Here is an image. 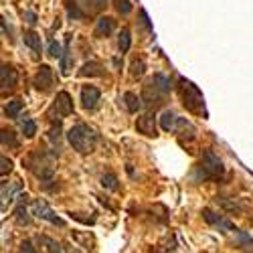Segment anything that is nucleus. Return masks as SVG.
Masks as SVG:
<instances>
[{
	"mask_svg": "<svg viewBox=\"0 0 253 253\" xmlns=\"http://www.w3.org/2000/svg\"><path fill=\"white\" fill-rule=\"evenodd\" d=\"M251 225H253V217H251Z\"/></svg>",
	"mask_w": 253,
	"mask_h": 253,
	"instance_id": "nucleus-36",
	"label": "nucleus"
},
{
	"mask_svg": "<svg viewBox=\"0 0 253 253\" xmlns=\"http://www.w3.org/2000/svg\"><path fill=\"white\" fill-rule=\"evenodd\" d=\"M20 130H23V134L27 138H33L37 134V122L31 120V118H25L23 122H20Z\"/></svg>",
	"mask_w": 253,
	"mask_h": 253,
	"instance_id": "nucleus-23",
	"label": "nucleus"
},
{
	"mask_svg": "<svg viewBox=\"0 0 253 253\" xmlns=\"http://www.w3.org/2000/svg\"><path fill=\"white\" fill-rule=\"evenodd\" d=\"M43 243L47 245V249H49V253H63V249H61V245L55 241V239H49V237H43Z\"/></svg>",
	"mask_w": 253,
	"mask_h": 253,
	"instance_id": "nucleus-29",
	"label": "nucleus"
},
{
	"mask_svg": "<svg viewBox=\"0 0 253 253\" xmlns=\"http://www.w3.org/2000/svg\"><path fill=\"white\" fill-rule=\"evenodd\" d=\"M132 47V37H130V31L128 29H122L120 37H118V49L120 53H128Z\"/></svg>",
	"mask_w": 253,
	"mask_h": 253,
	"instance_id": "nucleus-19",
	"label": "nucleus"
},
{
	"mask_svg": "<svg viewBox=\"0 0 253 253\" xmlns=\"http://www.w3.org/2000/svg\"><path fill=\"white\" fill-rule=\"evenodd\" d=\"M69 53H71V35L65 43V51H63V57H61V71L67 73L69 71Z\"/></svg>",
	"mask_w": 253,
	"mask_h": 253,
	"instance_id": "nucleus-24",
	"label": "nucleus"
},
{
	"mask_svg": "<svg viewBox=\"0 0 253 253\" xmlns=\"http://www.w3.org/2000/svg\"><path fill=\"white\" fill-rule=\"evenodd\" d=\"M136 130L144 136H156V120H154V114H144L142 118H138L136 122Z\"/></svg>",
	"mask_w": 253,
	"mask_h": 253,
	"instance_id": "nucleus-11",
	"label": "nucleus"
},
{
	"mask_svg": "<svg viewBox=\"0 0 253 253\" xmlns=\"http://www.w3.org/2000/svg\"><path fill=\"white\" fill-rule=\"evenodd\" d=\"M67 140L73 146V150H77L79 154H89L95 148V142L99 140V136L93 128H89L87 124L79 122L67 132Z\"/></svg>",
	"mask_w": 253,
	"mask_h": 253,
	"instance_id": "nucleus-1",
	"label": "nucleus"
},
{
	"mask_svg": "<svg viewBox=\"0 0 253 253\" xmlns=\"http://www.w3.org/2000/svg\"><path fill=\"white\" fill-rule=\"evenodd\" d=\"M23 16L27 18V23H29V25H35V23H37V14H35V12H29V10H27Z\"/></svg>",
	"mask_w": 253,
	"mask_h": 253,
	"instance_id": "nucleus-34",
	"label": "nucleus"
},
{
	"mask_svg": "<svg viewBox=\"0 0 253 253\" xmlns=\"http://www.w3.org/2000/svg\"><path fill=\"white\" fill-rule=\"evenodd\" d=\"M33 215H37L39 219H43V221H49L51 225H59V227L65 225V221H63L61 217H57L53 213V209L45 201H33Z\"/></svg>",
	"mask_w": 253,
	"mask_h": 253,
	"instance_id": "nucleus-6",
	"label": "nucleus"
},
{
	"mask_svg": "<svg viewBox=\"0 0 253 253\" xmlns=\"http://www.w3.org/2000/svg\"><path fill=\"white\" fill-rule=\"evenodd\" d=\"M91 2H93V8H103L105 6V2H108V0H91Z\"/></svg>",
	"mask_w": 253,
	"mask_h": 253,
	"instance_id": "nucleus-35",
	"label": "nucleus"
},
{
	"mask_svg": "<svg viewBox=\"0 0 253 253\" xmlns=\"http://www.w3.org/2000/svg\"><path fill=\"white\" fill-rule=\"evenodd\" d=\"M114 4H116V10L120 14H124V16L132 12V2L130 0H114Z\"/></svg>",
	"mask_w": 253,
	"mask_h": 253,
	"instance_id": "nucleus-26",
	"label": "nucleus"
},
{
	"mask_svg": "<svg viewBox=\"0 0 253 253\" xmlns=\"http://www.w3.org/2000/svg\"><path fill=\"white\" fill-rule=\"evenodd\" d=\"M55 114H57V118H67V116L73 114V99H71V95L67 91H59L57 93L49 116H55Z\"/></svg>",
	"mask_w": 253,
	"mask_h": 253,
	"instance_id": "nucleus-4",
	"label": "nucleus"
},
{
	"mask_svg": "<svg viewBox=\"0 0 253 253\" xmlns=\"http://www.w3.org/2000/svg\"><path fill=\"white\" fill-rule=\"evenodd\" d=\"M0 162H2V168H0V172H2V176H6V172L12 170V160L6 158V156H2V158H0Z\"/></svg>",
	"mask_w": 253,
	"mask_h": 253,
	"instance_id": "nucleus-32",
	"label": "nucleus"
},
{
	"mask_svg": "<svg viewBox=\"0 0 253 253\" xmlns=\"http://www.w3.org/2000/svg\"><path fill=\"white\" fill-rule=\"evenodd\" d=\"M20 188H23V184H20V180H16V182L12 184V188H6V184H2V207H6V203H8V205L12 203L14 193H18Z\"/></svg>",
	"mask_w": 253,
	"mask_h": 253,
	"instance_id": "nucleus-20",
	"label": "nucleus"
},
{
	"mask_svg": "<svg viewBox=\"0 0 253 253\" xmlns=\"http://www.w3.org/2000/svg\"><path fill=\"white\" fill-rule=\"evenodd\" d=\"M99 101H101V93H99L97 87H93V85H85V87L81 89V105H83V110H85V112H93V110H97Z\"/></svg>",
	"mask_w": 253,
	"mask_h": 253,
	"instance_id": "nucleus-8",
	"label": "nucleus"
},
{
	"mask_svg": "<svg viewBox=\"0 0 253 253\" xmlns=\"http://www.w3.org/2000/svg\"><path fill=\"white\" fill-rule=\"evenodd\" d=\"M23 41H25V45H27L31 51L41 53V37H39L35 31H27V33L23 35Z\"/></svg>",
	"mask_w": 253,
	"mask_h": 253,
	"instance_id": "nucleus-17",
	"label": "nucleus"
},
{
	"mask_svg": "<svg viewBox=\"0 0 253 253\" xmlns=\"http://www.w3.org/2000/svg\"><path fill=\"white\" fill-rule=\"evenodd\" d=\"M14 215H16V223H18V225H29V223H31V217H29V213H27V197H23V201L18 203Z\"/></svg>",
	"mask_w": 253,
	"mask_h": 253,
	"instance_id": "nucleus-18",
	"label": "nucleus"
},
{
	"mask_svg": "<svg viewBox=\"0 0 253 253\" xmlns=\"http://www.w3.org/2000/svg\"><path fill=\"white\" fill-rule=\"evenodd\" d=\"M116 31V20L112 16H101L95 23V35L97 37H110Z\"/></svg>",
	"mask_w": 253,
	"mask_h": 253,
	"instance_id": "nucleus-12",
	"label": "nucleus"
},
{
	"mask_svg": "<svg viewBox=\"0 0 253 253\" xmlns=\"http://www.w3.org/2000/svg\"><path fill=\"white\" fill-rule=\"evenodd\" d=\"M144 71H146V61H144V59L132 63V77H134V79H140V77L144 75Z\"/></svg>",
	"mask_w": 253,
	"mask_h": 253,
	"instance_id": "nucleus-27",
	"label": "nucleus"
},
{
	"mask_svg": "<svg viewBox=\"0 0 253 253\" xmlns=\"http://www.w3.org/2000/svg\"><path fill=\"white\" fill-rule=\"evenodd\" d=\"M23 108H25L23 101H20V99H12V101H8L4 105V116L10 118V120H16L20 116V112H23Z\"/></svg>",
	"mask_w": 253,
	"mask_h": 253,
	"instance_id": "nucleus-16",
	"label": "nucleus"
},
{
	"mask_svg": "<svg viewBox=\"0 0 253 253\" xmlns=\"http://www.w3.org/2000/svg\"><path fill=\"white\" fill-rule=\"evenodd\" d=\"M176 124H178V116L170 110H166L160 118V128L164 132H176Z\"/></svg>",
	"mask_w": 253,
	"mask_h": 253,
	"instance_id": "nucleus-14",
	"label": "nucleus"
},
{
	"mask_svg": "<svg viewBox=\"0 0 253 253\" xmlns=\"http://www.w3.org/2000/svg\"><path fill=\"white\" fill-rule=\"evenodd\" d=\"M18 253H39V251L33 247V243H31V241H23V243H20Z\"/></svg>",
	"mask_w": 253,
	"mask_h": 253,
	"instance_id": "nucleus-33",
	"label": "nucleus"
},
{
	"mask_svg": "<svg viewBox=\"0 0 253 253\" xmlns=\"http://www.w3.org/2000/svg\"><path fill=\"white\" fill-rule=\"evenodd\" d=\"M65 2H67V14L71 20H81L91 12L89 0H65Z\"/></svg>",
	"mask_w": 253,
	"mask_h": 253,
	"instance_id": "nucleus-9",
	"label": "nucleus"
},
{
	"mask_svg": "<svg viewBox=\"0 0 253 253\" xmlns=\"http://www.w3.org/2000/svg\"><path fill=\"white\" fill-rule=\"evenodd\" d=\"M140 25L144 31H152V25H150V20H148V14H146L144 8H140Z\"/></svg>",
	"mask_w": 253,
	"mask_h": 253,
	"instance_id": "nucleus-31",
	"label": "nucleus"
},
{
	"mask_svg": "<svg viewBox=\"0 0 253 253\" xmlns=\"http://www.w3.org/2000/svg\"><path fill=\"white\" fill-rule=\"evenodd\" d=\"M101 186L103 188H108V191H118L120 184H118V176L114 172H105L101 176Z\"/></svg>",
	"mask_w": 253,
	"mask_h": 253,
	"instance_id": "nucleus-21",
	"label": "nucleus"
},
{
	"mask_svg": "<svg viewBox=\"0 0 253 253\" xmlns=\"http://www.w3.org/2000/svg\"><path fill=\"white\" fill-rule=\"evenodd\" d=\"M63 51H65V49H61V45L57 43L55 39H51V41H49V55H51V57L61 59V57H63Z\"/></svg>",
	"mask_w": 253,
	"mask_h": 253,
	"instance_id": "nucleus-28",
	"label": "nucleus"
},
{
	"mask_svg": "<svg viewBox=\"0 0 253 253\" xmlns=\"http://www.w3.org/2000/svg\"><path fill=\"white\" fill-rule=\"evenodd\" d=\"M221 205H223L227 211H231V213H241V211H243V207H241L239 203H231V201H227V199H221Z\"/></svg>",
	"mask_w": 253,
	"mask_h": 253,
	"instance_id": "nucleus-30",
	"label": "nucleus"
},
{
	"mask_svg": "<svg viewBox=\"0 0 253 253\" xmlns=\"http://www.w3.org/2000/svg\"><path fill=\"white\" fill-rule=\"evenodd\" d=\"M225 174V166L219 160V156H215L211 150H207L197 166V170L193 174V178L197 182H205V180H219Z\"/></svg>",
	"mask_w": 253,
	"mask_h": 253,
	"instance_id": "nucleus-3",
	"label": "nucleus"
},
{
	"mask_svg": "<svg viewBox=\"0 0 253 253\" xmlns=\"http://www.w3.org/2000/svg\"><path fill=\"white\" fill-rule=\"evenodd\" d=\"M203 219H205L211 227H215V229L223 231V233H229V231H235V233H239V229H237L233 223L227 221L223 215L215 213V211H211V209H203Z\"/></svg>",
	"mask_w": 253,
	"mask_h": 253,
	"instance_id": "nucleus-5",
	"label": "nucleus"
},
{
	"mask_svg": "<svg viewBox=\"0 0 253 253\" xmlns=\"http://www.w3.org/2000/svg\"><path fill=\"white\" fill-rule=\"evenodd\" d=\"M2 146H8V148H18L20 140L16 138V134L12 130H2Z\"/></svg>",
	"mask_w": 253,
	"mask_h": 253,
	"instance_id": "nucleus-22",
	"label": "nucleus"
},
{
	"mask_svg": "<svg viewBox=\"0 0 253 253\" xmlns=\"http://www.w3.org/2000/svg\"><path fill=\"white\" fill-rule=\"evenodd\" d=\"M35 87L39 91H49L53 87V83H55V75H53V69L49 65H41L37 75H35Z\"/></svg>",
	"mask_w": 253,
	"mask_h": 253,
	"instance_id": "nucleus-7",
	"label": "nucleus"
},
{
	"mask_svg": "<svg viewBox=\"0 0 253 253\" xmlns=\"http://www.w3.org/2000/svg\"><path fill=\"white\" fill-rule=\"evenodd\" d=\"M178 93H180V99H182V105L191 112V114H199V116H207L205 112V99H203V93L199 91L197 85H193L188 79L180 77L178 79Z\"/></svg>",
	"mask_w": 253,
	"mask_h": 253,
	"instance_id": "nucleus-2",
	"label": "nucleus"
},
{
	"mask_svg": "<svg viewBox=\"0 0 253 253\" xmlns=\"http://www.w3.org/2000/svg\"><path fill=\"white\" fill-rule=\"evenodd\" d=\"M0 79H2V93L6 91H12L16 87V83H18V73L12 65H2V71H0Z\"/></svg>",
	"mask_w": 253,
	"mask_h": 253,
	"instance_id": "nucleus-10",
	"label": "nucleus"
},
{
	"mask_svg": "<svg viewBox=\"0 0 253 253\" xmlns=\"http://www.w3.org/2000/svg\"><path fill=\"white\" fill-rule=\"evenodd\" d=\"M79 75L81 77H101L103 75V65L99 61H87L85 65L81 67Z\"/></svg>",
	"mask_w": 253,
	"mask_h": 253,
	"instance_id": "nucleus-13",
	"label": "nucleus"
},
{
	"mask_svg": "<svg viewBox=\"0 0 253 253\" xmlns=\"http://www.w3.org/2000/svg\"><path fill=\"white\" fill-rule=\"evenodd\" d=\"M124 103H126V108H128L130 114H136L142 108V99L136 93H132V91H126L124 93Z\"/></svg>",
	"mask_w": 253,
	"mask_h": 253,
	"instance_id": "nucleus-15",
	"label": "nucleus"
},
{
	"mask_svg": "<svg viewBox=\"0 0 253 253\" xmlns=\"http://www.w3.org/2000/svg\"><path fill=\"white\" fill-rule=\"evenodd\" d=\"M49 140L59 148V140H61V122H55L49 130Z\"/></svg>",
	"mask_w": 253,
	"mask_h": 253,
	"instance_id": "nucleus-25",
	"label": "nucleus"
}]
</instances>
